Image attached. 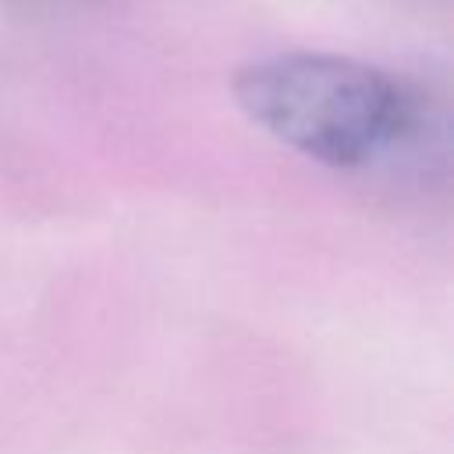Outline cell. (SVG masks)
<instances>
[{"mask_svg": "<svg viewBox=\"0 0 454 454\" xmlns=\"http://www.w3.org/2000/svg\"><path fill=\"white\" fill-rule=\"evenodd\" d=\"M238 110L312 163L355 170L401 145L419 124V96L390 71L340 53H270L231 78Z\"/></svg>", "mask_w": 454, "mask_h": 454, "instance_id": "6da1fadb", "label": "cell"}]
</instances>
